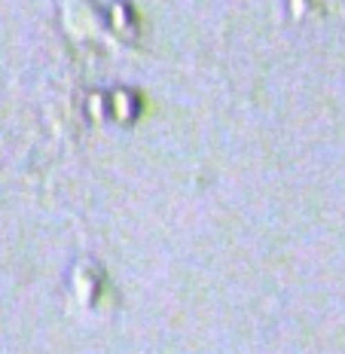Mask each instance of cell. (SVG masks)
Wrapping results in <instances>:
<instances>
[{
    "mask_svg": "<svg viewBox=\"0 0 345 354\" xmlns=\"http://www.w3.org/2000/svg\"><path fill=\"white\" fill-rule=\"evenodd\" d=\"M62 25L73 40H92V37H101L104 19H101V10L92 0H64Z\"/></svg>",
    "mask_w": 345,
    "mask_h": 354,
    "instance_id": "1",
    "label": "cell"
}]
</instances>
